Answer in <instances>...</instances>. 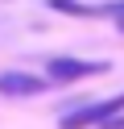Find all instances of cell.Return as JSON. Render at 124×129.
<instances>
[{"mask_svg": "<svg viewBox=\"0 0 124 129\" xmlns=\"http://www.w3.org/2000/svg\"><path fill=\"white\" fill-rule=\"evenodd\" d=\"M103 129H124V117H116V121H107Z\"/></svg>", "mask_w": 124, "mask_h": 129, "instance_id": "6", "label": "cell"}, {"mask_svg": "<svg viewBox=\"0 0 124 129\" xmlns=\"http://www.w3.org/2000/svg\"><path fill=\"white\" fill-rule=\"evenodd\" d=\"M124 108V92H116V96H107V100H95V104H87V108H79V112H66L58 125L62 129H91V125H107V121H116V112Z\"/></svg>", "mask_w": 124, "mask_h": 129, "instance_id": "1", "label": "cell"}, {"mask_svg": "<svg viewBox=\"0 0 124 129\" xmlns=\"http://www.w3.org/2000/svg\"><path fill=\"white\" fill-rule=\"evenodd\" d=\"M112 13H116V25H120V29H124V4H116V9H112Z\"/></svg>", "mask_w": 124, "mask_h": 129, "instance_id": "5", "label": "cell"}, {"mask_svg": "<svg viewBox=\"0 0 124 129\" xmlns=\"http://www.w3.org/2000/svg\"><path fill=\"white\" fill-rule=\"evenodd\" d=\"M46 87H50V79H37L29 71H4L0 75V96H37Z\"/></svg>", "mask_w": 124, "mask_h": 129, "instance_id": "3", "label": "cell"}, {"mask_svg": "<svg viewBox=\"0 0 124 129\" xmlns=\"http://www.w3.org/2000/svg\"><path fill=\"white\" fill-rule=\"evenodd\" d=\"M50 9L54 13H70V17H95L91 4H79V0H50Z\"/></svg>", "mask_w": 124, "mask_h": 129, "instance_id": "4", "label": "cell"}, {"mask_svg": "<svg viewBox=\"0 0 124 129\" xmlns=\"http://www.w3.org/2000/svg\"><path fill=\"white\" fill-rule=\"evenodd\" d=\"M107 62H87V58H50V83H74L87 75H103Z\"/></svg>", "mask_w": 124, "mask_h": 129, "instance_id": "2", "label": "cell"}]
</instances>
